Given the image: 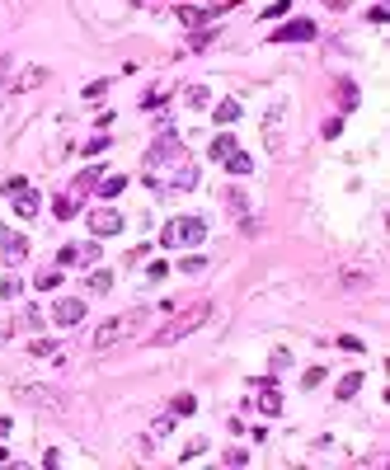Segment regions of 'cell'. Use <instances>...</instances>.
Segmentation results:
<instances>
[{"label": "cell", "mask_w": 390, "mask_h": 470, "mask_svg": "<svg viewBox=\"0 0 390 470\" xmlns=\"http://www.w3.org/2000/svg\"><path fill=\"white\" fill-rule=\"evenodd\" d=\"M141 325H146V311H127V315H118V320H104V325L94 329V339H90V348H94V353H104V348H113V344H123L127 334H137Z\"/></svg>", "instance_id": "obj_1"}, {"label": "cell", "mask_w": 390, "mask_h": 470, "mask_svg": "<svg viewBox=\"0 0 390 470\" xmlns=\"http://www.w3.org/2000/svg\"><path fill=\"white\" fill-rule=\"evenodd\" d=\"M207 320V301H198V306H188V311H179L170 320V325H160L156 334H151V339H146V344H179V339H184V334H193V329L203 325Z\"/></svg>", "instance_id": "obj_2"}, {"label": "cell", "mask_w": 390, "mask_h": 470, "mask_svg": "<svg viewBox=\"0 0 390 470\" xmlns=\"http://www.w3.org/2000/svg\"><path fill=\"white\" fill-rule=\"evenodd\" d=\"M207 235V221L203 217H174L165 231H160V245L165 250H174V245H198Z\"/></svg>", "instance_id": "obj_3"}, {"label": "cell", "mask_w": 390, "mask_h": 470, "mask_svg": "<svg viewBox=\"0 0 390 470\" xmlns=\"http://www.w3.org/2000/svg\"><path fill=\"white\" fill-rule=\"evenodd\" d=\"M160 165H184V141L174 137L170 127H165V132L151 141V156H146V170H151V174H156Z\"/></svg>", "instance_id": "obj_4"}, {"label": "cell", "mask_w": 390, "mask_h": 470, "mask_svg": "<svg viewBox=\"0 0 390 470\" xmlns=\"http://www.w3.org/2000/svg\"><path fill=\"white\" fill-rule=\"evenodd\" d=\"M5 198H10V203H15V212L24 221H33L38 217V207H43V198H38V188H29V179H5Z\"/></svg>", "instance_id": "obj_5"}, {"label": "cell", "mask_w": 390, "mask_h": 470, "mask_svg": "<svg viewBox=\"0 0 390 470\" xmlns=\"http://www.w3.org/2000/svg\"><path fill=\"white\" fill-rule=\"evenodd\" d=\"M19 400H29V405H43V409H52V414H62L66 409V395L62 391H38V386H19Z\"/></svg>", "instance_id": "obj_6"}, {"label": "cell", "mask_w": 390, "mask_h": 470, "mask_svg": "<svg viewBox=\"0 0 390 470\" xmlns=\"http://www.w3.org/2000/svg\"><path fill=\"white\" fill-rule=\"evenodd\" d=\"M127 221L118 217V212H113V207H99V212H90V231L99 235V240H104V235H118L123 231Z\"/></svg>", "instance_id": "obj_7"}, {"label": "cell", "mask_w": 390, "mask_h": 470, "mask_svg": "<svg viewBox=\"0 0 390 470\" xmlns=\"http://www.w3.org/2000/svg\"><path fill=\"white\" fill-rule=\"evenodd\" d=\"M52 320H57V325H80V320H85V301L80 297H62L57 306H52Z\"/></svg>", "instance_id": "obj_8"}, {"label": "cell", "mask_w": 390, "mask_h": 470, "mask_svg": "<svg viewBox=\"0 0 390 470\" xmlns=\"http://www.w3.org/2000/svg\"><path fill=\"white\" fill-rule=\"evenodd\" d=\"M306 38H315V19H292L278 29V43H306Z\"/></svg>", "instance_id": "obj_9"}, {"label": "cell", "mask_w": 390, "mask_h": 470, "mask_svg": "<svg viewBox=\"0 0 390 470\" xmlns=\"http://www.w3.org/2000/svg\"><path fill=\"white\" fill-rule=\"evenodd\" d=\"M188 188H198V165H179V174L165 184V193H188Z\"/></svg>", "instance_id": "obj_10"}, {"label": "cell", "mask_w": 390, "mask_h": 470, "mask_svg": "<svg viewBox=\"0 0 390 470\" xmlns=\"http://www.w3.org/2000/svg\"><path fill=\"white\" fill-rule=\"evenodd\" d=\"M123 188H127V179H123V174H104V179L94 184V193H99V198H118Z\"/></svg>", "instance_id": "obj_11"}, {"label": "cell", "mask_w": 390, "mask_h": 470, "mask_svg": "<svg viewBox=\"0 0 390 470\" xmlns=\"http://www.w3.org/2000/svg\"><path fill=\"white\" fill-rule=\"evenodd\" d=\"M99 179H104V170L94 165V170H85L76 184H71V193H76V198H85V193H94V184H99Z\"/></svg>", "instance_id": "obj_12"}, {"label": "cell", "mask_w": 390, "mask_h": 470, "mask_svg": "<svg viewBox=\"0 0 390 470\" xmlns=\"http://www.w3.org/2000/svg\"><path fill=\"white\" fill-rule=\"evenodd\" d=\"M221 165H226V170H231V174H250V170H254V165H250V156H245L240 146H235V151H231V156H226V160H221Z\"/></svg>", "instance_id": "obj_13"}, {"label": "cell", "mask_w": 390, "mask_h": 470, "mask_svg": "<svg viewBox=\"0 0 390 470\" xmlns=\"http://www.w3.org/2000/svg\"><path fill=\"white\" fill-rule=\"evenodd\" d=\"M24 254H29V240H19V235H10V240H5V264H19Z\"/></svg>", "instance_id": "obj_14"}, {"label": "cell", "mask_w": 390, "mask_h": 470, "mask_svg": "<svg viewBox=\"0 0 390 470\" xmlns=\"http://www.w3.org/2000/svg\"><path fill=\"white\" fill-rule=\"evenodd\" d=\"M259 409H264V414H278V409H282V391L264 386V391H259Z\"/></svg>", "instance_id": "obj_15"}, {"label": "cell", "mask_w": 390, "mask_h": 470, "mask_svg": "<svg viewBox=\"0 0 390 470\" xmlns=\"http://www.w3.org/2000/svg\"><path fill=\"white\" fill-rule=\"evenodd\" d=\"M184 99H188V109H207V104H212V94H207L203 85H188Z\"/></svg>", "instance_id": "obj_16"}, {"label": "cell", "mask_w": 390, "mask_h": 470, "mask_svg": "<svg viewBox=\"0 0 390 470\" xmlns=\"http://www.w3.org/2000/svg\"><path fill=\"white\" fill-rule=\"evenodd\" d=\"M57 282H62V268H43V273L33 278V287H38V292H52Z\"/></svg>", "instance_id": "obj_17"}, {"label": "cell", "mask_w": 390, "mask_h": 470, "mask_svg": "<svg viewBox=\"0 0 390 470\" xmlns=\"http://www.w3.org/2000/svg\"><path fill=\"white\" fill-rule=\"evenodd\" d=\"M212 118H217V123H235V118H240V104H235V99H221Z\"/></svg>", "instance_id": "obj_18"}, {"label": "cell", "mask_w": 390, "mask_h": 470, "mask_svg": "<svg viewBox=\"0 0 390 470\" xmlns=\"http://www.w3.org/2000/svg\"><path fill=\"white\" fill-rule=\"evenodd\" d=\"M19 292H24V282H19L15 273H10V278H0V301H15Z\"/></svg>", "instance_id": "obj_19"}, {"label": "cell", "mask_w": 390, "mask_h": 470, "mask_svg": "<svg viewBox=\"0 0 390 470\" xmlns=\"http://www.w3.org/2000/svg\"><path fill=\"white\" fill-rule=\"evenodd\" d=\"M179 19H184L188 29H198V24L207 19V10H198V5H179Z\"/></svg>", "instance_id": "obj_20"}, {"label": "cell", "mask_w": 390, "mask_h": 470, "mask_svg": "<svg viewBox=\"0 0 390 470\" xmlns=\"http://www.w3.org/2000/svg\"><path fill=\"white\" fill-rule=\"evenodd\" d=\"M52 212H57V217H76V193H62V198H57V203H52Z\"/></svg>", "instance_id": "obj_21"}, {"label": "cell", "mask_w": 390, "mask_h": 470, "mask_svg": "<svg viewBox=\"0 0 390 470\" xmlns=\"http://www.w3.org/2000/svg\"><path fill=\"white\" fill-rule=\"evenodd\" d=\"M358 391H362V376H358V372L339 381V400H353V395H358Z\"/></svg>", "instance_id": "obj_22"}, {"label": "cell", "mask_w": 390, "mask_h": 470, "mask_svg": "<svg viewBox=\"0 0 390 470\" xmlns=\"http://www.w3.org/2000/svg\"><path fill=\"white\" fill-rule=\"evenodd\" d=\"M76 264H99V245H94V240L76 245Z\"/></svg>", "instance_id": "obj_23"}, {"label": "cell", "mask_w": 390, "mask_h": 470, "mask_svg": "<svg viewBox=\"0 0 390 470\" xmlns=\"http://www.w3.org/2000/svg\"><path fill=\"white\" fill-rule=\"evenodd\" d=\"M43 80H47L43 66H29V71H24V80H19V90H33V85H43Z\"/></svg>", "instance_id": "obj_24"}, {"label": "cell", "mask_w": 390, "mask_h": 470, "mask_svg": "<svg viewBox=\"0 0 390 470\" xmlns=\"http://www.w3.org/2000/svg\"><path fill=\"white\" fill-rule=\"evenodd\" d=\"M179 268H184L188 278H198V273H203V268H207V259H203V254H188V259H184V264H179Z\"/></svg>", "instance_id": "obj_25"}, {"label": "cell", "mask_w": 390, "mask_h": 470, "mask_svg": "<svg viewBox=\"0 0 390 470\" xmlns=\"http://www.w3.org/2000/svg\"><path fill=\"white\" fill-rule=\"evenodd\" d=\"M109 287H113V273L109 268H99V273L90 278V292H109Z\"/></svg>", "instance_id": "obj_26"}, {"label": "cell", "mask_w": 390, "mask_h": 470, "mask_svg": "<svg viewBox=\"0 0 390 470\" xmlns=\"http://www.w3.org/2000/svg\"><path fill=\"white\" fill-rule=\"evenodd\" d=\"M174 419H179V414H193V409H198V400H193V395H174Z\"/></svg>", "instance_id": "obj_27"}, {"label": "cell", "mask_w": 390, "mask_h": 470, "mask_svg": "<svg viewBox=\"0 0 390 470\" xmlns=\"http://www.w3.org/2000/svg\"><path fill=\"white\" fill-rule=\"evenodd\" d=\"M231 151H235V141H231V137H217V141H212V160H226Z\"/></svg>", "instance_id": "obj_28"}, {"label": "cell", "mask_w": 390, "mask_h": 470, "mask_svg": "<svg viewBox=\"0 0 390 470\" xmlns=\"http://www.w3.org/2000/svg\"><path fill=\"white\" fill-rule=\"evenodd\" d=\"M203 452H207V442H203V438H193V442L184 447V456H179V461H198Z\"/></svg>", "instance_id": "obj_29"}, {"label": "cell", "mask_w": 390, "mask_h": 470, "mask_svg": "<svg viewBox=\"0 0 390 470\" xmlns=\"http://www.w3.org/2000/svg\"><path fill=\"white\" fill-rule=\"evenodd\" d=\"M174 428V414H160L156 423H151V433H156V438H165V433H170Z\"/></svg>", "instance_id": "obj_30"}, {"label": "cell", "mask_w": 390, "mask_h": 470, "mask_svg": "<svg viewBox=\"0 0 390 470\" xmlns=\"http://www.w3.org/2000/svg\"><path fill=\"white\" fill-rule=\"evenodd\" d=\"M301 381H306V391H315V386H320V381H325V372H320V367H311V372L301 376Z\"/></svg>", "instance_id": "obj_31"}, {"label": "cell", "mask_w": 390, "mask_h": 470, "mask_svg": "<svg viewBox=\"0 0 390 470\" xmlns=\"http://www.w3.org/2000/svg\"><path fill=\"white\" fill-rule=\"evenodd\" d=\"M339 99H344V104H358V85H339Z\"/></svg>", "instance_id": "obj_32"}, {"label": "cell", "mask_w": 390, "mask_h": 470, "mask_svg": "<svg viewBox=\"0 0 390 470\" xmlns=\"http://www.w3.org/2000/svg\"><path fill=\"white\" fill-rule=\"evenodd\" d=\"M57 264H66V268H76V245H66V250L57 254Z\"/></svg>", "instance_id": "obj_33"}, {"label": "cell", "mask_w": 390, "mask_h": 470, "mask_svg": "<svg viewBox=\"0 0 390 470\" xmlns=\"http://www.w3.org/2000/svg\"><path fill=\"white\" fill-rule=\"evenodd\" d=\"M287 362H292V353H287V348H278V353H273V372H282Z\"/></svg>", "instance_id": "obj_34"}, {"label": "cell", "mask_w": 390, "mask_h": 470, "mask_svg": "<svg viewBox=\"0 0 390 470\" xmlns=\"http://www.w3.org/2000/svg\"><path fill=\"white\" fill-rule=\"evenodd\" d=\"M0 433H10V419H0Z\"/></svg>", "instance_id": "obj_35"}]
</instances>
